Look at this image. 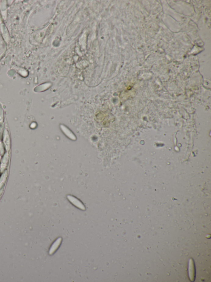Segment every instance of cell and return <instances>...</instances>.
I'll return each instance as SVG.
<instances>
[{
    "mask_svg": "<svg viewBox=\"0 0 211 282\" xmlns=\"http://www.w3.org/2000/svg\"><path fill=\"white\" fill-rule=\"evenodd\" d=\"M67 197L68 199L70 201V202L72 203L73 205H74L78 208L80 210H83V211H85L86 210L85 207L84 205V204L79 200L77 199L76 197H73V196L70 195L67 196Z\"/></svg>",
    "mask_w": 211,
    "mask_h": 282,
    "instance_id": "1",
    "label": "cell"
},
{
    "mask_svg": "<svg viewBox=\"0 0 211 282\" xmlns=\"http://www.w3.org/2000/svg\"><path fill=\"white\" fill-rule=\"evenodd\" d=\"M62 241V237H60L57 238V239L53 243L51 247L50 248L49 250V254L50 255H52L55 253L58 248L59 247L60 245L61 244Z\"/></svg>",
    "mask_w": 211,
    "mask_h": 282,
    "instance_id": "2",
    "label": "cell"
},
{
    "mask_svg": "<svg viewBox=\"0 0 211 282\" xmlns=\"http://www.w3.org/2000/svg\"><path fill=\"white\" fill-rule=\"evenodd\" d=\"M62 128L64 133H65L68 137H70V139L73 140H76V138L74 135L71 132H70L68 129H67L65 127H62Z\"/></svg>",
    "mask_w": 211,
    "mask_h": 282,
    "instance_id": "3",
    "label": "cell"
}]
</instances>
